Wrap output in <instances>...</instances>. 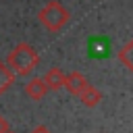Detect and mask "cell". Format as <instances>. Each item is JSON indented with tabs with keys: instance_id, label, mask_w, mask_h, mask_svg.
<instances>
[{
	"instance_id": "277c9868",
	"label": "cell",
	"mask_w": 133,
	"mask_h": 133,
	"mask_svg": "<svg viewBox=\"0 0 133 133\" xmlns=\"http://www.w3.org/2000/svg\"><path fill=\"white\" fill-rule=\"evenodd\" d=\"M42 79H44L46 87H48V89H52V91H58V89H62V87H64V73H62L58 66L48 69V71H46V75H44Z\"/></svg>"
},
{
	"instance_id": "ba28073f",
	"label": "cell",
	"mask_w": 133,
	"mask_h": 133,
	"mask_svg": "<svg viewBox=\"0 0 133 133\" xmlns=\"http://www.w3.org/2000/svg\"><path fill=\"white\" fill-rule=\"evenodd\" d=\"M118 60H121L129 71H133V39H129V42L118 50Z\"/></svg>"
},
{
	"instance_id": "9c48e42d",
	"label": "cell",
	"mask_w": 133,
	"mask_h": 133,
	"mask_svg": "<svg viewBox=\"0 0 133 133\" xmlns=\"http://www.w3.org/2000/svg\"><path fill=\"white\" fill-rule=\"evenodd\" d=\"M29 133H52V131H50L48 127H44V125H39V127H33V129H31Z\"/></svg>"
},
{
	"instance_id": "6da1fadb",
	"label": "cell",
	"mask_w": 133,
	"mask_h": 133,
	"mask_svg": "<svg viewBox=\"0 0 133 133\" xmlns=\"http://www.w3.org/2000/svg\"><path fill=\"white\" fill-rule=\"evenodd\" d=\"M39 64V54L33 50V46L21 42L17 44L8 56H6V66L10 69V73L15 77H27L33 73V69Z\"/></svg>"
},
{
	"instance_id": "8992f818",
	"label": "cell",
	"mask_w": 133,
	"mask_h": 133,
	"mask_svg": "<svg viewBox=\"0 0 133 133\" xmlns=\"http://www.w3.org/2000/svg\"><path fill=\"white\" fill-rule=\"evenodd\" d=\"M79 100L83 102V106H87V108H94V106H98L100 102H102V94H100V89L98 87H94V85H85L83 87V91L79 94Z\"/></svg>"
},
{
	"instance_id": "3957f363",
	"label": "cell",
	"mask_w": 133,
	"mask_h": 133,
	"mask_svg": "<svg viewBox=\"0 0 133 133\" xmlns=\"http://www.w3.org/2000/svg\"><path fill=\"white\" fill-rule=\"evenodd\" d=\"M25 94H27V98H31L33 102H37V100H44V96L48 94V87H46L44 79L33 77V79H29V81L25 83Z\"/></svg>"
},
{
	"instance_id": "7a4b0ae2",
	"label": "cell",
	"mask_w": 133,
	"mask_h": 133,
	"mask_svg": "<svg viewBox=\"0 0 133 133\" xmlns=\"http://www.w3.org/2000/svg\"><path fill=\"white\" fill-rule=\"evenodd\" d=\"M37 19H39V23H42L48 31L58 33V31L69 23L71 12L62 6V2H58V0H50V2H46V4L42 6V10L37 12Z\"/></svg>"
},
{
	"instance_id": "8fae6325",
	"label": "cell",
	"mask_w": 133,
	"mask_h": 133,
	"mask_svg": "<svg viewBox=\"0 0 133 133\" xmlns=\"http://www.w3.org/2000/svg\"><path fill=\"white\" fill-rule=\"evenodd\" d=\"M6 133H10V131H6Z\"/></svg>"
},
{
	"instance_id": "52a82bcc",
	"label": "cell",
	"mask_w": 133,
	"mask_h": 133,
	"mask_svg": "<svg viewBox=\"0 0 133 133\" xmlns=\"http://www.w3.org/2000/svg\"><path fill=\"white\" fill-rule=\"evenodd\" d=\"M15 83V75L10 73V69L6 66V62L0 60V96L6 94L10 89V85Z\"/></svg>"
},
{
	"instance_id": "30bf717a",
	"label": "cell",
	"mask_w": 133,
	"mask_h": 133,
	"mask_svg": "<svg viewBox=\"0 0 133 133\" xmlns=\"http://www.w3.org/2000/svg\"><path fill=\"white\" fill-rule=\"evenodd\" d=\"M6 131H8V121L0 114V133H6Z\"/></svg>"
},
{
	"instance_id": "5b68a950",
	"label": "cell",
	"mask_w": 133,
	"mask_h": 133,
	"mask_svg": "<svg viewBox=\"0 0 133 133\" xmlns=\"http://www.w3.org/2000/svg\"><path fill=\"white\" fill-rule=\"evenodd\" d=\"M85 85H87V79L83 77V73L73 71V73L64 75V87H66L73 96H79V94L83 91V87H85Z\"/></svg>"
}]
</instances>
